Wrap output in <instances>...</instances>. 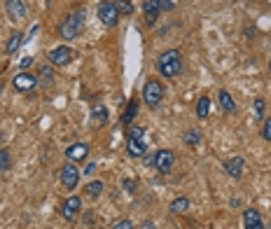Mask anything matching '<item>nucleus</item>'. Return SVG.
<instances>
[{"label":"nucleus","instance_id":"nucleus-1","mask_svg":"<svg viewBox=\"0 0 271 229\" xmlns=\"http://www.w3.org/2000/svg\"><path fill=\"white\" fill-rule=\"evenodd\" d=\"M157 70H159L164 77H169V80L178 77L180 70H183V56H180V52H178V49H166L164 54H159V59H157Z\"/></svg>","mask_w":271,"mask_h":229},{"label":"nucleus","instance_id":"nucleus-2","mask_svg":"<svg viewBox=\"0 0 271 229\" xmlns=\"http://www.w3.org/2000/svg\"><path fill=\"white\" fill-rule=\"evenodd\" d=\"M82 24H84V7L82 10H75L73 14H68L66 19L61 21V38H66V40L77 38L82 31Z\"/></svg>","mask_w":271,"mask_h":229},{"label":"nucleus","instance_id":"nucleus-3","mask_svg":"<svg viewBox=\"0 0 271 229\" xmlns=\"http://www.w3.org/2000/svg\"><path fill=\"white\" fill-rule=\"evenodd\" d=\"M164 98V87L162 82L157 80H148L145 82V87H143V101H145V105H148L150 110H155L159 103H162Z\"/></svg>","mask_w":271,"mask_h":229},{"label":"nucleus","instance_id":"nucleus-4","mask_svg":"<svg viewBox=\"0 0 271 229\" xmlns=\"http://www.w3.org/2000/svg\"><path fill=\"white\" fill-rule=\"evenodd\" d=\"M47 59H49V63H52V66L66 68V66H70V63H73L75 52H73L70 47H66V45H61V47H54V49H52Z\"/></svg>","mask_w":271,"mask_h":229},{"label":"nucleus","instance_id":"nucleus-5","mask_svg":"<svg viewBox=\"0 0 271 229\" xmlns=\"http://www.w3.org/2000/svg\"><path fill=\"white\" fill-rule=\"evenodd\" d=\"M98 19L103 21V26H115L117 21H119V12H117V7L112 0H103L101 5H98Z\"/></svg>","mask_w":271,"mask_h":229},{"label":"nucleus","instance_id":"nucleus-6","mask_svg":"<svg viewBox=\"0 0 271 229\" xmlns=\"http://www.w3.org/2000/svg\"><path fill=\"white\" fill-rule=\"evenodd\" d=\"M173 164H176V155L171 150H159L152 159V166H155L159 173H171L173 171Z\"/></svg>","mask_w":271,"mask_h":229},{"label":"nucleus","instance_id":"nucleus-7","mask_svg":"<svg viewBox=\"0 0 271 229\" xmlns=\"http://www.w3.org/2000/svg\"><path fill=\"white\" fill-rule=\"evenodd\" d=\"M61 182L66 189H75L80 182V169L73 162H68L66 166H61Z\"/></svg>","mask_w":271,"mask_h":229},{"label":"nucleus","instance_id":"nucleus-8","mask_svg":"<svg viewBox=\"0 0 271 229\" xmlns=\"http://www.w3.org/2000/svg\"><path fill=\"white\" fill-rule=\"evenodd\" d=\"M12 84H14V89H17V91H24V94H28V91H33V89L38 87V77H35V75H31V73H26V70H21V73L12 80Z\"/></svg>","mask_w":271,"mask_h":229},{"label":"nucleus","instance_id":"nucleus-9","mask_svg":"<svg viewBox=\"0 0 271 229\" xmlns=\"http://www.w3.org/2000/svg\"><path fill=\"white\" fill-rule=\"evenodd\" d=\"M80 208H82L80 196H68L66 201L61 203V217L68 220V222H73L75 217H77V213H80Z\"/></svg>","mask_w":271,"mask_h":229},{"label":"nucleus","instance_id":"nucleus-10","mask_svg":"<svg viewBox=\"0 0 271 229\" xmlns=\"http://www.w3.org/2000/svg\"><path fill=\"white\" fill-rule=\"evenodd\" d=\"M66 159L68 162H84L89 157V145L87 143H73L70 148H66Z\"/></svg>","mask_w":271,"mask_h":229},{"label":"nucleus","instance_id":"nucleus-11","mask_svg":"<svg viewBox=\"0 0 271 229\" xmlns=\"http://www.w3.org/2000/svg\"><path fill=\"white\" fill-rule=\"evenodd\" d=\"M5 10H7V17L12 21H21L26 17V5L21 0H5Z\"/></svg>","mask_w":271,"mask_h":229},{"label":"nucleus","instance_id":"nucleus-12","mask_svg":"<svg viewBox=\"0 0 271 229\" xmlns=\"http://www.w3.org/2000/svg\"><path fill=\"white\" fill-rule=\"evenodd\" d=\"M224 171L231 175V178H241L245 171V162H243V157H231V159H227L224 162Z\"/></svg>","mask_w":271,"mask_h":229},{"label":"nucleus","instance_id":"nucleus-13","mask_svg":"<svg viewBox=\"0 0 271 229\" xmlns=\"http://www.w3.org/2000/svg\"><path fill=\"white\" fill-rule=\"evenodd\" d=\"M243 224H245V229H264L262 215H259L255 208H245V213H243Z\"/></svg>","mask_w":271,"mask_h":229},{"label":"nucleus","instance_id":"nucleus-14","mask_svg":"<svg viewBox=\"0 0 271 229\" xmlns=\"http://www.w3.org/2000/svg\"><path fill=\"white\" fill-rule=\"evenodd\" d=\"M126 152H129L131 157H143L145 152H148V145H145V138H131L126 141Z\"/></svg>","mask_w":271,"mask_h":229},{"label":"nucleus","instance_id":"nucleus-15","mask_svg":"<svg viewBox=\"0 0 271 229\" xmlns=\"http://www.w3.org/2000/svg\"><path fill=\"white\" fill-rule=\"evenodd\" d=\"M143 12H145V21H148L150 26H155V21L162 10L157 5V0H145V3H143Z\"/></svg>","mask_w":271,"mask_h":229},{"label":"nucleus","instance_id":"nucleus-16","mask_svg":"<svg viewBox=\"0 0 271 229\" xmlns=\"http://www.w3.org/2000/svg\"><path fill=\"white\" fill-rule=\"evenodd\" d=\"M217 101H220V108H222V112H227V114L236 112V103H234V98H231L229 91H220V94H217Z\"/></svg>","mask_w":271,"mask_h":229},{"label":"nucleus","instance_id":"nucleus-17","mask_svg":"<svg viewBox=\"0 0 271 229\" xmlns=\"http://www.w3.org/2000/svg\"><path fill=\"white\" fill-rule=\"evenodd\" d=\"M136 114H138V98H131V101L126 103V110H124V114H122V124H131Z\"/></svg>","mask_w":271,"mask_h":229},{"label":"nucleus","instance_id":"nucleus-18","mask_svg":"<svg viewBox=\"0 0 271 229\" xmlns=\"http://www.w3.org/2000/svg\"><path fill=\"white\" fill-rule=\"evenodd\" d=\"M21 42H26L24 33H12V35H10V40H7V45H5V52H7V54H14V52L19 49Z\"/></svg>","mask_w":271,"mask_h":229},{"label":"nucleus","instance_id":"nucleus-19","mask_svg":"<svg viewBox=\"0 0 271 229\" xmlns=\"http://www.w3.org/2000/svg\"><path fill=\"white\" fill-rule=\"evenodd\" d=\"M187 208H190V199L187 196H178V199H173L171 201V213H187Z\"/></svg>","mask_w":271,"mask_h":229},{"label":"nucleus","instance_id":"nucleus-20","mask_svg":"<svg viewBox=\"0 0 271 229\" xmlns=\"http://www.w3.org/2000/svg\"><path fill=\"white\" fill-rule=\"evenodd\" d=\"M210 114V98L208 96H201L197 101V117H201V120H206Z\"/></svg>","mask_w":271,"mask_h":229},{"label":"nucleus","instance_id":"nucleus-21","mask_svg":"<svg viewBox=\"0 0 271 229\" xmlns=\"http://www.w3.org/2000/svg\"><path fill=\"white\" fill-rule=\"evenodd\" d=\"M94 122L98 127L108 124V108L105 105H94Z\"/></svg>","mask_w":271,"mask_h":229},{"label":"nucleus","instance_id":"nucleus-22","mask_svg":"<svg viewBox=\"0 0 271 229\" xmlns=\"http://www.w3.org/2000/svg\"><path fill=\"white\" fill-rule=\"evenodd\" d=\"M183 141H185V145H192V148H197L199 143H201V134H199L197 129H190V131H185Z\"/></svg>","mask_w":271,"mask_h":229},{"label":"nucleus","instance_id":"nucleus-23","mask_svg":"<svg viewBox=\"0 0 271 229\" xmlns=\"http://www.w3.org/2000/svg\"><path fill=\"white\" fill-rule=\"evenodd\" d=\"M103 189H105V185H103L101 180H91L87 185V196H91V199H96V196L103 194Z\"/></svg>","mask_w":271,"mask_h":229},{"label":"nucleus","instance_id":"nucleus-24","mask_svg":"<svg viewBox=\"0 0 271 229\" xmlns=\"http://www.w3.org/2000/svg\"><path fill=\"white\" fill-rule=\"evenodd\" d=\"M112 3H115L117 12H119V14H126V17H129V14H133V10H136L131 0H112Z\"/></svg>","mask_w":271,"mask_h":229},{"label":"nucleus","instance_id":"nucleus-25","mask_svg":"<svg viewBox=\"0 0 271 229\" xmlns=\"http://www.w3.org/2000/svg\"><path fill=\"white\" fill-rule=\"evenodd\" d=\"M40 82L45 87H52V82H54V73H52V68L49 66H40Z\"/></svg>","mask_w":271,"mask_h":229},{"label":"nucleus","instance_id":"nucleus-26","mask_svg":"<svg viewBox=\"0 0 271 229\" xmlns=\"http://www.w3.org/2000/svg\"><path fill=\"white\" fill-rule=\"evenodd\" d=\"M10 169V150H0V175Z\"/></svg>","mask_w":271,"mask_h":229},{"label":"nucleus","instance_id":"nucleus-27","mask_svg":"<svg viewBox=\"0 0 271 229\" xmlns=\"http://www.w3.org/2000/svg\"><path fill=\"white\" fill-rule=\"evenodd\" d=\"M255 117L264 120V98H255Z\"/></svg>","mask_w":271,"mask_h":229},{"label":"nucleus","instance_id":"nucleus-28","mask_svg":"<svg viewBox=\"0 0 271 229\" xmlns=\"http://www.w3.org/2000/svg\"><path fill=\"white\" fill-rule=\"evenodd\" d=\"M122 187L126 189V192H129V194H133V192H136V187H138V182H136V180H131V178H124Z\"/></svg>","mask_w":271,"mask_h":229},{"label":"nucleus","instance_id":"nucleus-29","mask_svg":"<svg viewBox=\"0 0 271 229\" xmlns=\"http://www.w3.org/2000/svg\"><path fill=\"white\" fill-rule=\"evenodd\" d=\"M262 138H264V141H271V117L264 120V124H262Z\"/></svg>","mask_w":271,"mask_h":229},{"label":"nucleus","instance_id":"nucleus-30","mask_svg":"<svg viewBox=\"0 0 271 229\" xmlns=\"http://www.w3.org/2000/svg\"><path fill=\"white\" fill-rule=\"evenodd\" d=\"M112 229H136V227L131 220H117V222L112 224Z\"/></svg>","mask_w":271,"mask_h":229},{"label":"nucleus","instance_id":"nucleus-31","mask_svg":"<svg viewBox=\"0 0 271 229\" xmlns=\"http://www.w3.org/2000/svg\"><path fill=\"white\" fill-rule=\"evenodd\" d=\"M157 5H159V10L169 12V10H173V0H157Z\"/></svg>","mask_w":271,"mask_h":229},{"label":"nucleus","instance_id":"nucleus-32","mask_svg":"<svg viewBox=\"0 0 271 229\" xmlns=\"http://www.w3.org/2000/svg\"><path fill=\"white\" fill-rule=\"evenodd\" d=\"M129 136H131V138H145V129L136 127V129H131V131H129Z\"/></svg>","mask_w":271,"mask_h":229},{"label":"nucleus","instance_id":"nucleus-33","mask_svg":"<svg viewBox=\"0 0 271 229\" xmlns=\"http://www.w3.org/2000/svg\"><path fill=\"white\" fill-rule=\"evenodd\" d=\"M94 171H96V164L91 162V164H87V166H84V171H82V173H84V175H94Z\"/></svg>","mask_w":271,"mask_h":229},{"label":"nucleus","instance_id":"nucleus-34","mask_svg":"<svg viewBox=\"0 0 271 229\" xmlns=\"http://www.w3.org/2000/svg\"><path fill=\"white\" fill-rule=\"evenodd\" d=\"M31 63H33V59H31V56H24V59H21V63H19V66H21V70H24V68H28V66H31Z\"/></svg>","mask_w":271,"mask_h":229},{"label":"nucleus","instance_id":"nucleus-35","mask_svg":"<svg viewBox=\"0 0 271 229\" xmlns=\"http://www.w3.org/2000/svg\"><path fill=\"white\" fill-rule=\"evenodd\" d=\"M138 229H155V222H152V220H145V222H143Z\"/></svg>","mask_w":271,"mask_h":229},{"label":"nucleus","instance_id":"nucleus-36","mask_svg":"<svg viewBox=\"0 0 271 229\" xmlns=\"http://www.w3.org/2000/svg\"><path fill=\"white\" fill-rule=\"evenodd\" d=\"M3 138H5V134H3V131H0V143H3Z\"/></svg>","mask_w":271,"mask_h":229},{"label":"nucleus","instance_id":"nucleus-37","mask_svg":"<svg viewBox=\"0 0 271 229\" xmlns=\"http://www.w3.org/2000/svg\"><path fill=\"white\" fill-rule=\"evenodd\" d=\"M0 91H3V87H0Z\"/></svg>","mask_w":271,"mask_h":229},{"label":"nucleus","instance_id":"nucleus-38","mask_svg":"<svg viewBox=\"0 0 271 229\" xmlns=\"http://www.w3.org/2000/svg\"><path fill=\"white\" fill-rule=\"evenodd\" d=\"M269 68H271V63H269Z\"/></svg>","mask_w":271,"mask_h":229}]
</instances>
